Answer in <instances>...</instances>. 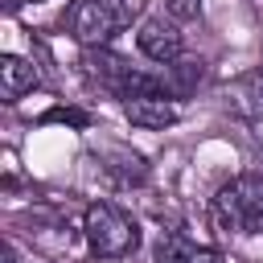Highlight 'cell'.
Here are the masks:
<instances>
[{
    "mask_svg": "<svg viewBox=\"0 0 263 263\" xmlns=\"http://www.w3.org/2000/svg\"><path fill=\"white\" fill-rule=\"evenodd\" d=\"M214 222L226 234H263V173H238L214 193Z\"/></svg>",
    "mask_w": 263,
    "mask_h": 263,
    "instance_id": "1",
    "label": "cell"
},
{
    "mask_svg": "<svg viewBox=\"0 0 263 263\" xmlns=\"http://www.w3.org/2000/svg\"><path fill=\"white\" fill-rule=\"evenodd\" d=\"M82 238L99 259H123L140 242V226L115 201H90L82 214Z\"/></svg>",
    "mask_w": 263,
    "mask_h": 263,
    "instance_id": "2",
    "label": "cell"
},
{
    "mask_svg": "<svg viewBox=\"0 0 263 263\" xmlns=\"http://www.w3.org/2000/svg\"><path fill=\"white\" fill-rule=\"evenodd\" d=\"M123 21H127V16H123V8H119L115 0H74V4L66 8V16H62L66 33H70L78 45H86V49H103Z\"/></svg>",
    "mask_w": 263,
    "mask_h": 263,
    "instance_id": "3",
    "label": "cell"
},
{
    "mask_svg": "<svg viewBox=\"0 0 263 263\" xmlns=\"http://www.w3.org/2000/svg\"><path fill=\"white\" fill-rule=\"evenodd\" d=\"M136 45H140V53H144V58H152V62H160V66L177 62V58H181V49H185V41H181V29H177V21H173L168 12L140 21Z\"/></svg>",
    "mask_w": 263,
    "mask_h": 263,
    "instance_id": "4",
    "label": "cell"
},
{
    "mask_svg": "<svg viewBox=\"0 0 263 263\" xmlns=\"http://www.w3.org/2000/svg\"><path fill=\"white\" fill-rule=\"evenodd\" d=\"M123 115L132 127H144V132H160V127H173L181 119V107L168 90H148V95H132L123 99Z\"/></svg>",
    "mask_w": 263,
    "mask_h": 263,
    "instance_id": "5",
    "label": "cell"
},
{
    "mask_svg": "<svg viewBox=\"0 0 263 263\" xmlns=\"http://www.w3.org/2000/svg\"><path fill=\"white\" fill-rule=\"evenodd\" d=\"M37 82H41L37 62H29V58H21V53H4V58H0V95H4V103L25 99Z\"/></svg>",
    "mask_w": 263,
    "mask_h": 263,
    "instance_id": "6",
    "label": "cell"
},
{
    "mask_svg": "<svg viewBox=\"0 0 263 263\" xmlns=\"http://www.w3.org/2000/svg\"><path fill=\"white\" fill-rule=\"evenodd\" d=\"M156 263H226L218 247H201L185 234H164L156 242Z\"/></svg>",
    "mask_w": 263,
    "mask_h": 263,
    "instance_id": "7",
    "label": "cell"
},
{
    "mask_svg": "<svg viewBox=\"0 0 263 263\" xmlns=\"http://www.w3.org/2000/svg\"><path fill=\"white\" fill-rule=\"evenodd\" d=\"M234 107H238L247 119H259V123H263V66L247 70V74L234 82Z\"/></svg>",
    "mask_w": 263,
    "mask_h": 263,
    "instance_id": "8",
    "label": "cell"
},
{
    "mask_svg": "<svg viewBox=\"0 0 263 263\" xmlns=\"http://www.w3.org/2000/svg\"><path fill=\"white\" fill-rule=\"evenodd\" d=\"M160 4H164V12L173 21H193L201 12V0H160Z\"/></svg>",
    "mask_w": 263,
    "mask_h": 263,
    "instance_id": "9",
    "label": "cell"
},
{
    "mask_svg": "<svg viewBox=\"0 0 263 263\" xmlns=\"http://www.w3.org/2000/svg\"><path fill=\"white\" fill-rule=\"evenodd\" d=\"M45 119H62V123H78V127H86V111H70V107H58V111H49Z\"/></svg>",
    "mask_w": 263,
    "mask_h": 263,
    "instance_id": "10",
    "label": "cell"
},
{
    "mask_svg": "<svg viewBox=\"0 0 263 263\" xmlns=\"http://www.w3.org/2000/svg\"><path fill=\"white\" fill-rule=\"evenodd\" d=\"M25 4H41V0H4V8H8V12H16V8H25Z\"/></svg>",
    "mask_w": 263,
    "mask_h": 263,
    "instance_id": "11",
    "label": "cell"
},
{
    "mask_svg": "<svg viewBox=\"0 0 263 263\" xmlns=\"http://www.w3.org/2000/svg\"><path fill=\"white\" fill-rule=\"evenodd\" d=\"M4 263H16V251H12V242H4Z\"/></svg>",
    "mask_w": 263,
    "mask_h": 263,
    "instance_id": "12",
    "label": "cell"
}]
</instances>
